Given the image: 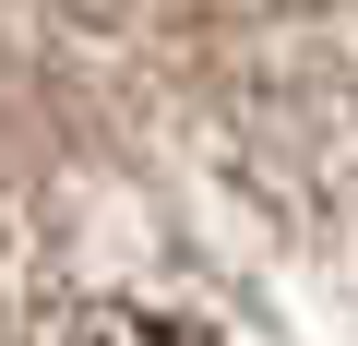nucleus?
Masks as SVG:
<instances>
[{"instance_id": "f257e3e1", "label": "nucleus", "mask_w": 358, "mask_h": 346, "mask_svg": "<svg viewBox=\"0 0 358 346\" xmlns=\"http://www.w3.org/2000/svg\"><path fill=\"white\" fill-rule=\"evenodd\" d=\"M96 346H192V334H167V322H108Z\"/></svg>"}]
</instances>
